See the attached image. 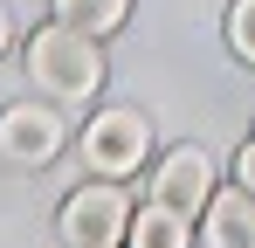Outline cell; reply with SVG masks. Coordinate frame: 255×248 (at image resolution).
I'll use <instances>...</instances> for the list:
<instances>
[{
	"label": "cell",
	"mask_w": 255,
	"mask_h": 248,
	"mask_svg": "<svg viewBox=\"0 0 255 248\" xmlns=\"http://www.w3.org/2000/svg\"><path fill=\"white\" fill-rule=\"evenodd\" d=\"M125 248H193V214H179V207H166V200L131 207Z\"/></svg>",
	"instance_id": "cell-7"
},
{
	"label": "cell",
	"mask_w": 255,
	"mask_h": 248,
	"mask_svg": "<svg viewBox=\"0 0 255 248\" xmlns=\"http://www.w3.org/2000/svg\"><path fill=\"white\" fill-rule=\"evenodd\" d=\"M55 228H62V242L69 248H125L131 235V193L118 179H97V186H76L62 214H55Z\"/></svg>",
	"instance_id": "cell-3"
},
{
	"label": "cell",
	"mask_w": 255,
	"mask_h": 248,
	"mask_svg": "<svg viewBox=\"0 0 255 248\" xmlns=\"http://www.w3.org/2000/svg\"><path fill=\"white\" fill-rule=\"evenodd\" d=\"M145 152H152V118L138 104H111L83 124V165L97 179H131L145 165Z\"/></svg>",
	"instance_id": "cell-2"
},
{
	"label": "cell",
	"mask_w": 255,
	"mask_h": 248,
	"mask_svg": "<svg viewBox=\"0 0 255 248\" xmlns=\"http://www.w3.org/2000/svg\"><path fill=\"white\" fill-rule=\"evenodd\" d=\"M14 48V14H7V0H0V55Z\"/></svg>",
	"instance_id": "cell-11"
},
{
	"label": "cell",
	"mask_w": 255,
	"mask_h": 248,
	"mask_svg": "<svg viewBox=\"0 0 255 248\" xmlns=\"http://www.w3.org/2000/svg\"><path fill=\"white\" fill-rule=\"evenodd\" d=\"M235 186H249V193H255V138L235 152Z\"/></svg>",
	"instance_id": "cell-10"
},
{
	"label": "cell",
	"mask_w": 255,
	"mask_h": 248,
	"mask_svg": "<svg viewBox=\"0 0 255 248\" xmlns=\"http://www.w3.org/2000/svg\"><path fill=\"white\" fill-rule=\"evenodd\" d=\"M69 145V124H62V111L55 104H7L0 111V159L7 165H48L55 152Z\"/></svg>",
	"instance_id": "cell-4"
},
{
	"label": "cell",
	"mask_w": 255,
	"mask_h": 248,
	"mask_svg": "<svg viewBox=\"0 0 255 248\" xmlns=\"http://www.w3.org/2000/svg\"><path fill=\"white\" fill-rule=\"evenodd\" d=\"M28 83L42 90L48 104H90L104 90V55L97 35L69 28V21H48L28 35Z\"/></svg>",
	"instance_id": "cell-1"
},
{
	"label": "cell",
	"mask_w": 255,
	"mask_h": 248,
	"mask_svg": "<svg viewBox=\"0 0 255 248\" xmlns=\"http://www.w3.org/2000/svg\"><path fill=\"white\" fill-rule=\"evenodd\" d=\"M200 242L207 248H255V193L249 186H214L200 207Z\"/></svg>",
	"instance_id": "cell-6"
},
{
	"label": "cell",
	"mask_w": 255,
	"mask_h": 248,
	"mask_svg": "<svg viewBox=\"0 0 255 248\" xmlns=\"http://www.w3.org/2000/svg\"><path fill=\"white\" fill-rule=\"evenodd\" d=\"M228 48L255 69V0H228Z\"/></svg>",
	"instance_id": "cell-9"
},
{
	"label": "cell",
	"mask_w": 255,
	"mask_h": 248,
	"mask_svg": "<svg viewBox=\"0 0 255 248\" xmlns=\"http://www.w3.org/2000/svg\"><path fill=\"white\" fill-rule=\"evenodd\" d=\"M48 7H55V21H69L83 35H118L131 14V0H48Z\"/></svg>",
	"instance_id": "cell-8"
},
{
	"label": "cell",
	"mask_w": 255,
	"mask_h": 248,
	"mask_svg": "<svg viewBox=\"0 0 255 248\" xmlns=\"http://www.w3.org/2000/svg\"><path fill=\"white\" fill-rule=\"evenodd\" d=\"M152 200L179 207V214H200L214 200V159L200 145H172L166 159L152 165Z\"/></svg>",
	"instance_id": "cell-5"
}]
</instances>
